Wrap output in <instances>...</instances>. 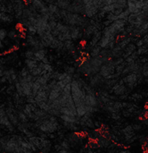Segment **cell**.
<instances>
[{
  "label": "cell",
  "mask_w": 148,
  "mask_h": 153,
  "mask_svg": "<svg viewBox=\"0 0 148 153\" xmlns=\"http://www.w3.org/2000/svg\"><path fill=\"white\" fill-rule=\"evenodd\" d=\"M99 72H100V73H99V75H100L101 77H103L104 79H105V78H107L109 75H112V74H113L115 73V67L113 66L112 65H110V64H109V61H108L106 64L103 65L100 67Z\"/></svg>",
  "instance_id": "6da1fadb"
},
{
  "label": "cell",
  "mask_w": 148,
  "mask_h": 153,
  "mask_svg": "<svg viewBox=\"0 0 148 153\" xmlns=\"http://www.w3.org/2000/svg\"><path fill=\"white\" fill-rule=\"evenodd\" d=\"M69 31L71 39L77 40L79 39H81L83 37V31L80 27L77 26H69Z\"/></svg>",
  "instance_id": "7a4b0ae2"
},
{
  "label": "cell",
  "mask_w": 148,
  "mask_h": 153,
  "mask_svg": "<svg viewBox=\"0 0 148 153\" xmlns=\"http://www.w3.org/2000/svg\"><path fill=\"white\" fill-rule=\"evenodd\" d=\"M84 104L88 107L96 108L98 105L97 98L94 93H86V97L84 99Z\"/></svg>",
  "instance_id": "3957f363"
},
{
  "label": "cell",
  "mask_w": 148,
  "mask_h": 153,
  "mask_svg": "<svg viewBox=\"0 0 148 153\" xmlns=\"http://www.w3.org/2000/svg\"><path fill=\"white\" fill-rule=\"evenodd\" d=\"M28 142L29 143H31L33 146H35L37 150H39V151L42 150V142H41L40 137H38V136H32L30 138H28Z\"/></svg>",
  "instance_id": "277c9868"
},
{
  "label": "cell",
  "mask_w": 148,
  "mask_h": 153,
  "mask_svg": "<svg viewBox=\"0 0 148 153\" xmlns=\"http://www.w3.org/2000/svg\"><path fill=\"white\" fill-rule=\"evenodd\" d=\"M96 143L98 144V147H101V148H107V147H110L111 145V141L109 139H107L106 137H104L102 135H99V137L96 139Z\"/></svg>",
  "instance_id": "5b68a950"
},
{
  "label": "cell",
  "mask_w": 148,
  "mask_h": 153,
  "mask_svg": "<svg viewBox=\"0 0 148 153\" xmlns=\"http://www.w3.org/2000/svg\"><path fill=\"white\" fill-rule=\"evenodd\" d=\"M0 22H2L3 23L10 24L13 22V15L5 12L0 13Z\"/></svg>",
  "instance_id": "8992f818"
},
{
  "label": "cell",
  "mask_w": 148,
  "mask_h": 153,
  "mask_svg": "<svg viewBox=\"0 0 148 153\" xmlns=\"http://www.w3.org/2000/svg\"><path fill=\"white\" fill-rule=\"evenodd\" d=\"M103 82H105V79L103 77H101L99 74H96V75L90 77V85L93 87L98 86V85L102 84Z\"/></svg>",
  "instance_id": "52a82bcc"
},
{
  "label": "cell",
  "mask_w": 148,
  "mask_h": 153,
  "mask_svg": "<svg viewBox=\"0 0 148 153\" xmlns=\"http://www.w3.org/2000/svg\"><path fill=\"white\" fill-rule=\"evenodd\" d=\"M35 102H47L48 100V95L45 92V91H38L37 93V95L34 98Z\"/></svg>",
  "instance_id": "ba28073f"
},
{
  "label": "cell",
  "mask_w": 148,
  "mask_h": 153,
  "mask_svg": "<svg viewBox=\"0 0 148 153\" xmlns=\"http://www.w3.org/2000/svg\"><path fill=\"white\" fill-rule=\"evenodd\" d=\"M0 125L5 126V127H6L9 131H11V132L13 131L14 126L11 124V122L9 121V119H8V117H6V115L4 116V117H0Z\"/></svg>",
  "instance_id": "9c48e42d"
},
{
  "label": "cell",
  "mask_w": 148,
  "mask_h": 153,
  "mask_svg": "<svg viewBox=\"0 0 148 153\" xmlns=\"http://www.w3.org/2000/svg\"><path fill=\"white\" fill-rule=\"evenodd\" d=\"M46 56V51L45 49H40V50H38V51L34 52V57H33L32 60H34V61L39 63V62H41V60H42Z\"/></svg>",
  "instance_id": "30bf717a"
},
{
  "label": "cell",
  "mask_w": 148,
  "mask_h": 153,
  "mask_svg": "<svg viewBox=\"0 0 148 153\" xmlns=\"http://www.w3.org/2000/svg\"><path fill=\"white\" fill-rule=\"evenodd\" d=\"M71 1H68V0H62V1H56L54 2V4L61 10H65L67 11L69 6L71 5Z\"/></svg>",
  "instance_id": "8fae6325"
},
{
  "label": "cell",
  "mask_w": 148,
  "mask_h": 153,
  "mask_svg": "<svg viewBox=\"0 0 148 153\" xmlns=\"http://www.w3.org/2000/svg\"><path fill=\"white\" fill-rule=\"evenodd\" d=\"M101 37H102V32H101L100 30L97 31L96 33H95V34L92 36L91 40H90V43H89L91 48H94L95 46H96V45L98 44V42H99V40H100V39H101Z\"/></svg>",
  "instance_id": "7c38bea8"
},
{
  "label": "cell",
  "mask_w": 148,
  "mask_h": 153,
  "mask_svg": "<svg viewBox=\"0 0 148 153\" xmlns=\"http://www.w3.org/2000/svg\"><path fill=\"white\" fill-rule=\"evenodd\" d=\"M26 41H27V45L30 46L31 48H34L37 44L39 43V38H37V37H35V36L27 35V37H26Z\"/></svg>",
  "instance_id": "4fadbf2b"
},
{
  "label": "cell",
  "mask_w": 148,
  "mask_h": 153,
  "mask_svg": "<svg viewBox=\"0 0 148 153\" xmlns=\"http://www.w3.org/2000/svg\"><path fill=\"white\" fill-rule=\"evenodd\" d=\"M112 37H113V36H112ZM112 37L102 36L97 45H98L101 48H107V46H108L109 42L111 41V38H112Z\"/></svg>",
  "instance_id": "5bb4252c"
},
{
  "label": "cell",
  "mask_w": 148,
  "mask_h": 153,
  "mask_svg": "<svg viewBox=\"0 0 148 153\" xmlns=\"http://www.w3.org/2000/svg\"><path fill=\"white\" fill-rule=\"evenodd\" d=\"M30 4L33 5V7L37 10V12L38 13L41 9H43L45 6H46V2L44 1H38V0H34L32 2H30Z\"/></svg>",
  "instance_id": "9a60e30c"
},
{
  "label": "cell",
  "mask_w": 148,
  "mask_h": 153,
  "mask_svg": "<svg viewBox=\"0 0 148 153\" xmlns=\"http://www.w3.org/2000/svg\"><path fill=\"white\" fill-rule=\"evenodd\" d=\"M61 94H62V92L60 91H58L57 89H53L48 95V100H51V101L55 100L60 97Z\"/></svg>",
  "instance_id": "2e32d148"
},
{
  "label": "cell",
  "mask_w": 148,
  "mask_h": 153,
  "mask_svg": "<svg viewBox=\"0 0 148 153\" xmlns=\"http://www.w3.org/2000/svg\"><path fill=\"white\" fill-rule=\"evenodd\" d=\"M130 91V90H128V89L126 88L125 84H124V85H120L115 91H113V92H114V94H115L116 97H117V96L119 97V96L127 94V91Z\"/></svg>",
  "instance_id": "e0dca14e"
},
{
  "label": "cell",
  "mask_w": 148,
  "mask_h": 153,
  "mask_svg": "<svg viewBox=\"0 0 148 153\" xmlns=\"http://www.w3.org/2000/svg\"><path fill=\"white\" fill-rule=\"evenodd\" d=\"M101 50H102V48H101L98 45H96V46H95L94 48H91V51H90V53H89L91 58H95V57L99 56Z\"/></svg>",
  "instance_id": "ac0fdd59"
},
{
  "label": "cell",
  "mask_w": 148,
  "mask_h": 153,
  "mask_svg": "<svg viewBox=\"0 0 148 153\" xmlns=\"http://www.w3.org/2000/svg\"><path fill=\"white\" fill-rule=\"evenodd\" d=\"M24 63H25V65H26V67H27L29 70H31V69L37 67V66H38V62H36V61H34V60H32V59H25Z\"/></svg>",
  "instance_id": "d6986e66"
},
{
  "label": "cell",
  "mask_w": 148,
  "mask_h": 153,
  "mask_svg": "<svg viewBox=\"0 0 148 153\" xmlns=\"http://www.w3.org/2000/svg\"><path fill=\"white\" fill-rule=\"evenodd\" d=\"M76 113H77V117H80V118L82 117H84L86 115V113H87V111L85 109V104L84 105H81L80 107H77L76 108Z\"/></svg>",
  "instance_id": "ffe728a7"
},
{
  "label": "cell",
  "mask_w": 148,
  "mask_h": 153,
  "mask_svg": "<svg viewBox=\"0 0 148 153\" xmlns=\"http://www.w3.org/2000/svg\"><path fill=\"white\" fill-rule=\"evenodd\" d=\"M36 106H38V108H39V109H41V110H43V111H45V112H48L49 111V109H50V107H49V105L47 104V102H37L36 103Z\"/></svg>",
  "instance_id": "44dd1931"
},
{
  "label": "cell",
  "mask_w": 148,
  "mask_h": 153,
  "mask_svg": "<svg viewBox=\"0 0 148 153\" xmlns=\"http://www.w3.org/2000/svg\"><path fill=\"white\" fill-rule=\"evenodd\" d=\"M17 115H18V119L21 122V124H27V123H29L28 117L24 115V113L22 111H20Z\"/></svg>",
  "instance_id": "7402d4cb"
},
{
  "label": "cell",
  "mask_w": 148,
  "mask_h": 153,
  "mask_svg": "<svg viewBox=\"0 0 148 153\" xmlns=\"http://www.w3.org/2000/svg\"><path fill=\"white\" fill-rule=\"evenodd\" d=\"M136 52H137V54L138 55V56H142V55H146V54L147 53V45H144L143 47L138 48L136 50Z\"/></svg>",
  "instance_id": "603a6c76"
},
{
  "label": "cell",
  "mask_w": 148,
  "mask_h": 153,
  "mask_svg": "<svg viewBox=\"0 0 148 153\" xmlns=\"http://www.w3.org/2000/svg\"><path fill=\"white\" fill-rule=\"evenodd\" d=\"M126 65H127V63L124 61L122 64H121V65H119L118 66H116V67H115V73L121 75V73H122V71H123V69L126 67Z\"/></svg>",
  "instance_id": "cb8c5ba5"
},
{
  "label": "cell",
  "mask_w": 148,
  "mask_h": 153,
  "mask_svg": "<svg viewBox=\"0 0 148 153\" xmlns=\"http://www.w3.org/2000/svg\"><path fill=\"white\" fill-rule=\"evenodd\" d=\"M60 113H61V115H65V116H69V117H74L73 114L71 113V111L68 108H66V107L61 108Z\"/></svg>",
  "instance_id": "d4e9b609"
},
{
  "label": "cell",
  "mask_w": 148,
  "mask_h": 153,
  "mask_svg": "<svg viewBox=\"0 0 148 153\" xmlns=\"http://www.w3.org/2000/svg\"><path fill=\"white\" fill-rule=\"evenodd\" d=\"M105 18H106L107 21H109L111 22H115V21L118 20V16L115 15V14H113V13H109L108 14H106Z\"/></svg>",
  "instance_id": "484cf974"
},
{
  "label": "cell",
  "mask_w": 148,
  "mask_h": 153,
  "mask_svg": "<svg viewBox=\"0 0 148 153\" xmlns=\"http://www.w3.org/2000/svg\"><path fill=\"white\" fill-rule=\"evenodd\" d=\"M64 70H65V73L68 74H71V75H73L76 72V69L74 66H71V65H67L64 67Z\"/></svg>",
  "instance_id": "4316f807"
},
{
  "label": "cell",
  "mask_w": 148,
  "mask_h": 153,
  "mask_svg": "<svg viewBox=\"0 0 148 153\" xmlns=\"http://www.w3.org/2000/svg\"><path fill=\"white\" fill-rule=\"evenodd\" d=\"M28 75H29V70L27 67H23L21 69V73H20L19 77H21V78H26Z\"/></svg>",
  "instance_id": "83f0119b"
},
{
  "label": "cell",
  "mask_w": 148,
  "mask_h": 153,
  "mask_svg": "<svg viewBox=\"0 0 148 153\" xmlns=\"http://www.w3.org/2000/svg\"><path fill=\"white\" fill-rule=\"evenodd\" d=\"M7 37H8L10 39H16L18 38V34H17L16 30H10L9 32H7Z\"/></svg>",
  "instance_id": "f1b7e54d"
},
{
  "label": "cell",
  "mask_w": 148,
  "mask_h": 153,
  "mask_svg": "<svg viewBox=\"0 0 148 153\" xmlns=\"http://www.w3.org/2000/svg\"><path fill=\"white\" fill-rule=\"evenodd\" d=\"M59 45H60V41L56 39V38H54V39L51 41V43H50V46H49V48H54V49H56L58 47H59Z\"/></svg>",
  "instance_id": "f546056e"
},
{
  "label": "cell",
  "mask_w": 148,
  "mask_h": 153,
  "mask_svg": "<svg viewBox=\"0 0 148 153\" xmlns=\"http://www.w3.org/2000/svg\"><path fill=\"white\" fill-rule=\"evenodd\" d=\"M60 145H61V148H62V150H66V151H69L70 150V148H71V146H70V143H69V142L65 139V140H63L61 143H60Z\"/></svg>",
  "instance_id": "4dcf8cb0"
},
{
  "label": "cell",
  "mask_w": 148,
  "mask_h": 153,
  "mask_svg": "<svg viewBox=\"0 0 148 153\" xmlns=\"http://www.w3.org/2000/svg\"><path fill=\"white\" fill-rule=\"evenodd\" d=\"M85 126L87 128H90V129H94L95 128V126H94V121L92 120V118H88L85 121Z\"/></svg>",
  "instance_id": "1f68e13d"
},
{
  "label": "cell",
  "mask_w": 148,
  "mask_h": 153,
  "mask_svg": "<svg viewBox=\"0 0 148 153\" xmlns=\"http://www.w3.org/2000/svg\"><path fill=\"white\" fill-rule=\"evenodd\" d=\"M24 56L26 57V59H33V57H34V52L31 49H28V50L25 51Z\"/></svg>",
  "instance_id": "d6a6232c"
},
{
  "label": "cell",
  "mask_w": 148,
  "mask_h": 153,
  "mask_svg": "<svg viewBox=\"0 0 148 153\" xmlns=\"http://www.w3.org/2000/svg\"><path fill=\"white\" fill-rule=\"evenodd\" d=\"M7 38V30L5 29H1L0 28V40L4 41Z\"/></svg>",
  "instance_id": "836d02e7"
},
{
  "label": "cell",
  "mask_w": 148,
  "mask_h": 153,
  "mask_svg": "<svg viewBox=\"0 0 148 153\" xmlns=\"http://www.w3.org/2000/svg\"><path fill=\"white\" fill-rule=\"evenodd\" d=\"M27 30H28V32H29V34H28V35L35 36V35L37 34V30H36V28H35L34 26H32V25L29 26V27L27 28Z\"/></svg>",
  "instance_id": "e575fe53"
},
{
  "label": "cell",
  "mask_w": 148,
  "mask_h": 153,
  "mask_svg": "<svg viewBox=\"0 0 148 153\" xmlns=\"http://www.w3.org/2000/svg\"><path fill=\"white\" fill-rule=\"evenodd\" d=\"M121 133L124 134V133H127V134H134V131H133V128L131 126H127L125 128H123L121 130Z\"/></svg>",
  "instance_id": "d590c367"
},
{
  "label": "cell",
  "mask_w": 148,
  "mask_h": 153,
  "mask_svg": "<svg viewBox=\"0 0 148 153\" xmlns=\"http://www.w3.org/2000/svg\"><path fill=\"white\" fill-rule=\"evenodd\" d=\"M44 70L49 74H52L54 72V68L53 66L50 65V64H46V65H44Z\"/></svg>",
  "instance_id": "8d00e7d4"
},
{
  "label": "cell",
  "mask_w": 148,
  "mask_h": 153,
  "mask_svg": "<svg viewBox=\"0 0 148 153\" xmlns=\"http://www.w3.org/2000/svg\"><path fill=\"white\" fill-rule=\"evenodd\" d=\"M26 102L27 104H32V105H36V102H35V100L34 98L30 95V96H28L26 97Z\"/></svg>",
  "instance_id": "74e56055"
},
{
  "label": "cell",
  "mask_w": 148,
  "mask_h": 153,
  "mask_svg": "<svg viewBox=\"0 0 148 153\" xmlns=\"http://www.w3.org/2000/svg\"><path fill=\"white\" fill-rule=\"evenodd\" d=\"M142 98H143V97L141 96V94H140V93H138V92L133 93L132 96H131V99H132L133 100H141Z\"/></svg>",
  "instance_id": "f35d334b"
},
{
  "label": "cell",
  "mask_w": 148,
  "mask_h": 153,
  "mask_svg": "<svg viewBox=\"0 0 148 153\" xmlns=\"http://www.w3.org/2000/svg\"><path fill=\"white\" fill-rule=\"evenodd\" d=\"M67 75H68V74H66L65 72L63 73V74H60L59 76H58V78H57V82H62V81H63V80L66 78Z\"/></svg>",
  "instance_id": "ab89813d"
},
{
  "label": "cell",
  "mask_w": 148,
  "mask_h": 153,
  "mask_svg": "<svg viewBox=\"0 0 148 153\" xmlns=\"http://www.w3.org/2000/svg\"><path fill=\"white\" fill-rule=\"evenodd\" d=\"M123 11H124V9H123V8H115V9L113 11V13L118 16V15H119V14H121Z\"/></svg>",
  "instance_id": "60d3db41"
},
{
  "label": "cell",
  "mask_w": 148,
  "mask_h": 153,
  "mask_svg": "<svg viewBox=\"0 0 148 153\" xmlns=\"http://www.w3.org/2000/svg\"><path fill=\"white\" fill-rule=\"evenodd\" d=\"M132 126V128H133V131L135 132H138V131H140L141 130V128H142V126H141V125H139V124H134V125H132L131 126Z\"/></svg>",
  "instance_id": "b9f144b4"
},
{
  "label": "cell",
  "mask_w": 148,
  "mask_h": 153,
  "mask_svg": "<svg viewBox=\"0 0 148 153\" xmlns=\"http://www.w3.org/2000/svg\"><path fill=\"white\" fill-rule=\"evenodd\" d=\"M89 145H90V148H92V149H96V148H98V144H97L96 141H94V140H91V141L89 142Z\"/></svg>",
  "instance_id": "7bdbcfd3"
},
{
  "label": "cell",
  "mask_w": 148,
  "mask_h": 153,
  "mask_svg": "<svg viewBox=\"0 0 148 153\" xmlns=\"http://www.w3.org/2000/svg\"><path fill=\"white\" fill-rule=\"evenodd\" d=\"M59 74H60L59 72H53V73L51 74V80H55V81H57V78H58Z\"/></svg>",
  "instance_id": "ee69618b"
},
{
  "label": "cell",
  "mask_w": 148,
  "mask_h": 153,
  "mask_svg": "<svg viewBox=\"0 0 148 153\" xmlns=\"http://www.w3.org/2000/svg\"><path fill=\"white\" fill-rule=\"evenodd\" d=\"M112 118L114 119V120H119L121 118V116H120V113H112Z\"/></svg>",
  "instance_id": "f6af8a7d"
},
{
  "label": "cell",
  "mask_w": 148,
  "mask_h": 153,
  "mask_svg": "<svg viewBox=\"0 0 148 153\" xmlns=\"http://www.w3.org/2000/svg\"><path fill=\"white\" fill-rule=\"evenodd\" d=\"M41 62L43 63V64H45V65H46V64H49V59H48V57L46 56L42 60H41Z\"/></svg>",
  "instance_id": "bcb514c9"
},
{
  "label": "cell",
  "mask_w": 148,
  "mask_h": 153,
  "mask_svg": "<svg viewBox=\"0 0 148 153\" xmlns=\"http://www.w3.org/2000/svg\"><path fill=\"white\" fill-rule=\"evenodd\" d=\"M111 23H112L111 22H109V21L106 20V21H105V22H103V25H105V27H109V26L111 25Z\"/></svg>",
  "instance_id": "7dc6e473"
},
{
  "label": "cell",
  "mask_w": 148,
  "mask_h": 153,
  "mask_svg": "<svg viewBox=\"0 0 148 153\" xmlns=\"http://www.w3.org/2000/svg\"><path fill=\"white\" fill-rule=\"evenodd\" d=\"M54 150L58 152L59 151H61L62 150V148H61V145H60V143L59 144H55L54 145Z\"/></svg>",
  "instance_id": "c3c4849f"
},
{
  "label": "cell",
  "mask_w": 148,
  "mask_h": 153,
  "mask_svg": "<svg viewBox=\"0 0 148 153\" xmlns=\"http://www.w3.org/2000/svg\"><path fill=\"white\" fill-rule=\"evenodd\" d=\"M128 98L127 94H124V95H121V96H119V100H126Z\"/></svg>",
  "instance_id": "681fc988"
},
{
  "label": "cell",
  "mask_w": 148,
  "mask_h": 153,
  "mask_svg": "<svg viewBox=\"0 0 148 153\" xmlns=\"http://www.w3.org/2000/svg\"><path fill=\"white\" fill-rule=\"evenodd\" d=\"M123 115H124V117H130L132 114H130V113H129V112H127V111H124V112H123Z\"/></svg>",
  "instance_id": "f907efd6"
},
{
  "label": "cell",
  "mask_w": 148,
  "mask_h": 153,
  "mask_svg": "<svg viewBox=\"0 0 148 153\" xmlns=\"http://www.w3.org/2000/svg\"><path fill=\"white\" fill-rule=\"evenodd\" d=\"M57 153H71V152H69V151H66V150H61V151H59Z\"/></svg>",
  "instance_id": "816d5d0a"
},
{
  "label": "cell",
  "mask_w": 148,
  "mask_h": 153,
  "mask_svg": "<svg viewBox=\"0 0 148 153\" xmlns=\"http://www.w3.org/2000/svg\"><path fill=\"white\" fill-rule=\"evenodd\" d=\"M120 153H132L130 150H121Z\"/></svg>",
  "instance_id": "f5cc1de1"
},
{
  "label": "cell",
  "mask_w": 148,
  "mask_h": 153,
  "mask_svg": "<svg viewBox=\"0 0 148 153\" xmlns=\"http://www.w3.org/2000/svg\"><path fill=\"white\" fill-rule=\"evenodd\" d=\"M145 126H147V118H143V122H142Z\"/></svg>",
  "instance_id": "db71d44e"
},
{
  "label": "cell",
  "mask_w": 148,
  "mask_h": 153,
  "mask_svg": "<svg viewBox=\"0 0 148 153\" xmlns=\"http://www.w3.org/2000/svg\"><path fill=\"white\" fill-rule=\"evenodd\" d=\"M3 48H4V44H3V43H2V41L0 40V49H2Z\"/></svg>",
  "instance_id": "11a10c76"
}]
</instances>
